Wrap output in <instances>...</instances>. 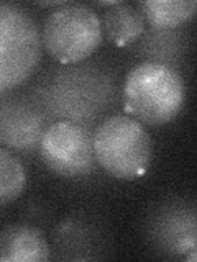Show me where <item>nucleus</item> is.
I'll use <instances>...</instances> for the list:
<instances>
[{"label": "nucleus", "mask_w": 197, "mask_h": 262, "mask_svg": "<svg viewBox=\"0 0 197 262\" xmlns=\"http://www.w3.org/2000/svg\"><path fill=\"white\" fill-rule=\"evenodd\" d=\"M186 100L183 77L171 66L145 61L127 74L123 84L125 112L143 125L160 126L181 113Z\"/></svg>", "instance_id": "1"}, {"label": "nucleus", "mask_w": 197, "mask_h": 262, "mask_svg": "<svg viewBox=\"0 0 197 262\" xmlns=\"http://www.w3.org/2000/svg\"><path fill=\"white\" fill-rule=\"evenodd\" d=\"M95 161L120 180L145 176L153 159V141L143 123L127 115L105 118L92 136Z\"/></svg>", "instance_id": "2"}, {"label": "nucleus", "mask_w": 197, "mask_h": 262, "mask_svg": "<svg viewBox=\"0 0 197 262\" xmlns=\"http://www.w3.org/2000/svg\"><path fill=\"white\" fill-rule=\"evenodd\" d=\"M40 30L31 13L18 4L0 5V90L27 82L41 59Z\"/></svg>", "instance_id": "3"}, {"label": "nucleus", "mask_w": 197, "mask_h": 262, "mask_svg": "<svg viewBox=\"0 0 197 262\" xmlns=\"http://www.w3.org/2000/svg\"><path fill=\"white\" fill-rule=\"evenodd\" d=\"M102 21L84 4L53 8L43 23V46L61 64H76L89 57L102 43Z\"/></svg>", "instance_id": "4"}, {"label": "nucleus", "mask_w": 197, "mask_h": 262, "mask_svg": "<svg viewBox=\"0 0 197 262\" xmlns=\"http://www.w3.org/2000/svg\"><path fill=\"white\" fill-rule=\"evenodd\" d=\"M40 158L49 170L66 179L92 174L97 162L92 136L86 128L71 121H57L45 129Z\"/></svg>", "instance_id": "5"}, {"label": "nucleus", "mask_w": 197, "mask_h": 262, "mask_svg": "<svg viewBox=\"0 0 197 262\" xmlns=\"http://www.w3.org/2000/svg\"><path fill=\"white\" fill-rule=\"evenodd\" d=\"M2 262H46L49 246L43 231L35 226L12 225L0 234Z\"/></svg>", "instance_id": "6"}, {"label": "nucleus", "mask_w": 197, "mask_h": 262, "mask_svg": "<svg viewBox=\"0 0 197 262\" xmlns=\"http://www.w3.org/2000/svg\"><path fill=\"white\" fill-rule=\"evenodd\" d=\"M43 121L36 113H33L23 106H12L2 108V143L5 147L18 151L35 149L43 138Z\"/></svg>", "instance_id": "7"}, {"label": "nucleus", "mask_w": 197, "mask_h": 262, "mask_svg": "<svg viewBox=\"0 0 197 262\" xmlns=\"http://www.w3.org/2000/svg\"><path fill=\"white\" fill-rule=\"evenodd\" d=\"M102 27L105 36L112 45L123 48L128 46L145 33V16L138 5L117 2L104 13Z\"/></svg>", "instance_id": "8"}, {"label": "nucleus", "mask_w": 197, "mask_h": 262, "mask_svg": "<svg viewBox=\"0 0 197 262\" xmlns=\"http://www.w3.org/2000/svg\"><path fill=\"white\" fill-rule=\"evenodd\" d=\"M145 20L156 30L176 28L197 15V0H145L140 2Z\"/></svg>", "instance_id": "9"}, {"label": "nucleus", "mask_w": 197, "mask_h": 262, "mask_svg": "<svg viewBox=\"0 0 197 262\" xmlns=\"http://www.w3.org/2000/svg\"><path fill=\"white\" fill-rule=\"evenodd\" d=\"M27 185V174L22 161L8 147H0V203L7 207L15 202Z\"/></svg>", "instance_id": "10"}, {"label": "nucleus", "mask_w": 197, "mask_h": 262, "mask_svg": "<svg viewBox=\"0 0 197 262\" xmlns=\"http://www.w3.org/2000/svg\"><path fill=\"white\" fill-rule=\"evenodd\" d=\"M187 262H197V246L192 249V251H189V254H186V257H184Z\"/></svg>", "instance_id": "11"}]
</instances>
